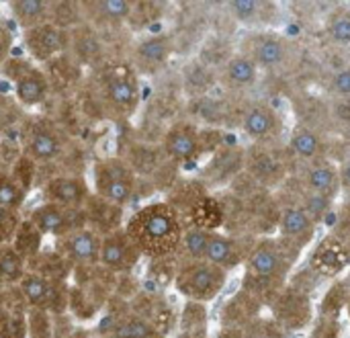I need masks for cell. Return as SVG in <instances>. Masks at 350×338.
Listing matches in <instances>:
<instances>
[{
  "label": "cell",
  "mask_w": 350,
  "mask_h": 338,
  "mask_svg": "<svg viewBox=\"0 0 350 338\" xmlns=\"http://www.w3.org/2000/svg\"><path fill=\"white\" fill-rule=\"evenodd\" d=\"M326 37L336 47H350V12H338L328 21Z\"/></svg>",
  "instance_id": "obj_32"
},
{
  "label": "cell",
  "mask_w": 350,
  "mask_h": 338,
  "mask_svg": "<svg viewBox=\"0 0 350 338\" xmlns=\"http://www.w3.org/2000/svg\"><path fill=\"white\" fill-rule=\"evenodd\" d=\"M0 70L10 80L14 96L23 107H39L49 99V76L29 57H10Z\"/></svg>",
  "instance_id": "obj_6"
},
{
  "label": "cell",
  "mask_w": 350,
  "mask_h": 338,
  "mask_svg": "<svg viewBox=\"0 0 350 338\" xmlns=\"http://www.w3.org/2000/svg\"><path fill=\"white\" fill-rule=\"evenodd\" d=\"M27 273V261L12 248L2 246L0 248V291L16 287L21 279Z\"/></svg>",
  "instance_id": "obj_29"
},
{
  "label": "cell",
  "mask_w": 350,
  "mask_h": 338,
  "mask_svg": "<svg viewBox=\"0 0 350 338\" xmlns=\"http://www.w3.org/2000/svg\"><path fill=\"white\" fill-rule=\"evenodd\" d=\"M139 259H142L139 250L129 240V236L125 234L123 228L103 236L100 259H98L100 269H105L109 273H129L135 269Z\"/></svg>",
  "instance_id": "obj_14"
},
{
  "label": "cell",
  "mask_w": 350,
  "mask_h": 338,
  "mask_svg": "<svg viewBox=\"0 0 350 338\" xmlns=\"http://www.w3.org/2000/svg\"><path fill=\"white\" fill-rule=\"evenodd\" d=\"M205 333H183L178 338H205Z\"/></svg>",
  "instance_id": "obj_42"
},
{
  "label": "cell",
  "mask_w": 350,
  "mask_h": 338,
  "mask_svg": "<svg viewBox=\"0 0 350 338\" xmlns=\"http://www.w3.org/2000/svg\"><path fill=\"white\" fill-rule=\"evenodd\" d=\"M332 119L340 125H350V99H334L332 101Z\"/></svg>",
  "instance_id": "obj_39"
},
{
  "label": "cell",
  "mask_w": 350,
  "mask_h": 338,
  "mask_svg": "<svg viewBox=\"0 0 350 338\" xmlns=\"http://www.w3.org/2000/svg\"><path fill=\"white\" fill-rule=\"evenodd\" d=\"M260 68L244 51H234L221 68V80L234 90H248L258 84Z\"/></svg>",
  "instance_id": "obj_25"
},
{
  "label": "cell",
  "mask_w": 350,
  "mask_h": 338,
  "mask_svg": "<svg viewBox=\"0 0 350 338\" xmlns=\"http://www.w3.org/2000/svg\"><path fill=\"white\" fill-rule=\"evenodd\" d=\"M289 150L297 160L312 164L326 158V140L312 125L297 123L289 133Z\"/></svg>",
  "instance_id": "obj_24"
},
{
  "label": "cell",
  "mask_w": 350,
  "mask_h": 338,
  "mask_svg": "<svg viewBox=\"0 0 350 338\" xmlns=\"http://www.w3.org/2000/svg\"><path fill=\"white\" fill-rule=\"evenodd\" d=\"M135 187H137V174L127 160L119 156H107V158H98L92 164L94 197L111 205L125 207L133 199Z\"/></svg>",
  "instance_id": "obj_3"
},
{
  "label": "cell",
  "mask_w": 350,
  "mask_h": 338,
  "mask_svg": "<svg viewBox=\"0 0 350 338\" xmlns=\"http://www.w3.org/2000/svg\"><path fill=\"white\" fill-rule=\"evenodd\" d=\"M328 92L334 99H350V66L336 68L328 78Z\"/></svg>",
  "instance_id": "obj_37"
},
{
  "label": "cell",
  "mask_w": 350,
  "mask_h": 338,
  "mask_svg": "<svg viewBox=\"0 0 350 338\" xmlns=\"http://www.w3.org/2000/svg\"><path fill=\"white\" fill-rule=\"evenodd\" d=\"M304 185H306V191L324 195L334 201L342 193L338 164L330 162L328 158L308 164L304 172Z\"/></svg>",
  "instance_id": "obj_22"
},
{
  "label": "cell",
  "mask_w": 350,
  "mask_h": 338,
  "mask_svg": "<svg viewBox=\"0 0 350 338\" xmlns=\"http://www.w3.org/2000/svg\"><path fill=\"white\" fill-rule=\"evenodd\" d=\"M29 222L39 230L41 236H51L55 240L70 236L82 228H88L84 209L62 207V205H53L45 201L31 211Z\"/></svg>",
  "instance_id": "obj_10"
},
{
  "label": "cell",
  "mask_w": 350,
  "mask_h": 338,
  "mask_svg": "<svg viewBox=\"0 0 350 338\" xmlns=\"http://www.w3.org/2000/svg\"><path fill=\"white\" fill-rule=\"evenodd\" d=\"M41 234L39 230L29 222V220H23L16 236H14V242L10 244L27 263H31L37 255H39V246H41Z\"/></svg>",
  "instance_id": "obj_31"
},
{
  "label": "cell",
  "mask_w": 350,
  "mask_h": 338,
  "mask_svg": "<svg viewBox=\"0 0 350 338\" xmlns=\"http://www.w3.org/2000/svg\"><path fill=\"white\" fill-rule=\"evenodd\" d=\"M207 312L203 304L187 302L183 312V333H205Z\"/></svg>",
  "instance_id": "obj_35"
},
{
  "label": "cell",
  "mask_w": 350,
  "mask_h": 338,
  "mask_svg": "<svg viewBox=\"0 0 350 338\" xmlns=\"http://www.w3.org/2000/svg\"><path fill=\"white\" fill-rule=\"evenodd\" d=\"M172 55V37L166 33H154L139 39L133 47V62L144 72L160 70Z\"/></svg>",
  "instance_id": "obj_20"
},
{
  "label": "cell",
  "mask_w": 350,
  "mask_h": 338,
  "mask_svg": "<svg viewBox=\"0 0 350 338\" xmlns=\"http://www.w3.org/2000/svg\"><path fill=\"white\" fill-rule=\"evenodd\" d=\"M213 230L205 226H189L185 228L183 242L178 255H183V261H205L209 242H211Z\"/></svg>",
  "instance_id": "obj_28"
},
{
  "label": "cell",
  "mask_w": 350,
  "mask_h": 338,
  "mask_svg": "<svg viewBox=\"0 0 350 338\" xmlns=\"http://www.w3.org/2000/svg\"><path fill=\"white\" fill-rule=\"evenodd\" d=\"M23 302L27 308L37 310V312H62L68 304V294H66V283L64 281H53L43 277L41 273H35L27 269L25 277L16 285Z\"/></svg>",
  "instance_id": "obj_8"
},
{
  "label": "cell",
  "mask_w": 350,
  "mask_h": 338,
  "mask_svg": "<svg viewBox=\"0 0 350 338\" xmlns=\"http://www.w3.org/2000/svg\"><path fill=\"white\" fill-rule=\"evenodd\" d=\"M246 170L267 187H275L285 179V166L269 146L254 144V148L246 152Z\"/></svg>",
  "instance_id": "obj_23"
},
{
  "label": "cell",
  "mask_w": 350,
  "mask_h": 338,
  "mask_svg": "<svg viewBox=\"0 0 350 338\" xmlns=\"http://www.w3.org/2000/svg\"><path fill=\"white\" fill-rule=\"evenodd\" d=\"M240 127L254 144L269 146L271 142L279 140L283 131V119L269 103H254L244 111Z\"/></svg>",
  "instance_id": "obj_15"
},
{
  "label": "cell",
  "mask_w": 350,
  "mask_h": 338,
  "mask_svg": "<svg viewBox=\"0 0 350 338\" xmlns=\"http://www.w3.org/2000/svg\"><path fill=\"white\" fill-rule=\"evenodd\" d=\"M240 51L250 55L260 70H277L289 62L293 45L285 33L260 29L246 37V43Z\"/></svg>",
  "instance_id": "obj_9"
},
{
  "label": "cell",
  "mask_w": 350,
  "mask_h": 338,
  "mask_svg": "<svg viewBox=\"0 0 350 338\" xmlns=\"http://www.w3.org/2000/svg\"><path fill=\"white\" fill-rule=\"evenodd\" d=\"M289 248L281 238L279 240H260L254 242L248 259H246V275L254 281L262 283H281L289 275L293 267V259L289 257ZM295 252V250H293Z\"/></svg>",
  "instance_id": "obj_7"
},
{
  "label": "cell",
  "mask_w": 350,
  "mask_h": 338,
  "mask_svg": "<svg viewBox=\"0 0 350 338\" xmlns=\"http://www.w3.org/2000/svg\"><path fill=\"white\" fill-rule=\"evenodd\" d=\"M96 99L111 117H129L139 105V84L133 72L113 68L96 78Z\"/></svg>",
  "instance_id": "obj_4"
},
{
  "label": "cell",
  "mask_w": 350,
  "mask_h": 338,
  "mask_svg": "<svg viewBox=\"0 0 350 338\" xmlns=\"http://www.w3.org/2000/svg\"><path fill=\"white\" fill-rule=\"evenodd\" d=\"M162 152L174 164L195 162L205 152V133L191 121H176L162 138Z\"/></svg>",
  "instance_id": "obj_11"
},
{
  "label": "cell",
  "mask_w": 350,
  "mask_h": 338,
  "mask_svg": "<svg viewBox=\"0 0 350 338\" xmlns=\"http://www.w3.org/2000/svg\"><path fill=\"white\" fill-rule=\"evenodd\" d=\"M23 156L33 164H51L66 152L64 131L49 119L35 117L23 125L21 133Z\"/></svg>",
  "instance_id": "obj_5"
},
{
  "label": "cell",
  "mask_w": 350,
  "mask_h": 338,
  "mask_svg": "<svg viewBox=\"0 0 350 338\" xmlns=\"http://www.w3.org/2000/svg\"><path fill=\"white\" fill-rule=\"evenodd\" d=\"M12 45H14V35L10 31V27L0 21V68L12 57Z\"/></svg>",
  "instance_id": "obj_38"
},
{
  "label": "cell",
  "mask_w": 350,
  "mask_h": 338,
  "mask_svg": "<svg viewBox=\"0 0 350 338\" xmlns=\"http://www.w3.org/2000/svg\"><path fill=\"white\" fill-rule=\"evenodd\" d=\"M23 43L31 62H49L53 57H59L68 49L70 31L49 21L23 31Z\"/></svg>",
  "instance_id": "obj_12"
},
{
  "label": "cell",
  "mask_w": 350,
  "mask_h": 338,
  "mask_svg": "<svg viewBox=\"0 0 350 338\" xmlns=\"http://www.w3.org/2000/svg\"><path fill=\"white\" fill-rule=\"evenodd\" d=\"M246 168V152L238 146H228V148H217L207 162L203 177L211 185H224L232 181L240 170Z\"/></svg>",
  "instance_id": "obj_21"
},
{
  "label": "cell",
  "mask_w": 350,
  "mask_h": 338,
  "mask_svg": "<svg viewBox=\"0 0 350 338\" xmlns=\"http://www.w3.org/2000/svg\"><path fill=\"white\" fill-rule=\"evenodd\" d=\"M53 8H55V2L51 0H10L8 2V12L23 31L49 23L53 18Z\"/></svg>",
  "instance_id": "obj_26"
},
{
  "label": "cell",
  "mask_w": 350,
  "mask_h": 338,
  "mask_svg": "<svg viewBox=\"0 0 350 338\" xmlns=\"http://www.w3.org/2000/svg\"><path fill=\"white\" fill-rule=\"evenodd\" d=\"M78 4L80 14L94 27H117L135 10V2L131 0H88Z\"/></svg>",
  "instance_id": "obj_19"
},
{
  "label": "cell",
  "mask_w": 350,
  "mask_h": 338,
  "mask_svg": "<svg viewBox=\"0 0 350 338\" xmlns=\"http://www.w3.org/2000/svg\"><path fill=\"white\" fill-rule=\"evenodd\" d=\"M252 246H254V242H252L250 246H246L244 240L213 230L205 261H209V263H213L215 267H219V269H224V271L230 273L232 269L244 267V265H246V259H248Z\"/></svg>",
  "instance_id": "obj_18"
},
{
  "label": "cell",
  "mask_w": 350,
  "mask_h": 338,
  "mask_svg": "<svg viewBox=\"0 0 350 338\" xmlns=\"http://www.w3.org/2000/svg\"><path fill=\"white\" fill-rule=\"evenodd\" d=\"M338 170H340V185H342V191H350V158L345 160L342 164H338Z\"/></svg>",
  "instance_id": "obj_40"
},
{
  "label": "cell",
  "mask_w": 350,
  "mask_h": 338,
  "mask_svg": "<svg viewBox=\"0 0 350 338\" xmlns=\"http://www.w3.org/2000/svg\"><path fill=\"white\" fill-rule=\"evenodd\" d=\"M109 338H164L156 324L137 314H125L113 322Z\"/></svg>",
  "instance_id": "obj_27"
},
{
  "label": "cell",
  "mask_w": 350,
  "mask_h": 338,
  "mask_svg": "<svg viewBox=\"0 0 350 338\" xmlns=\"http://www.w3.org/2000/svg\"><path fill=\"white\" fill-rule=\"evenodd\" d=\"M304 207H306V211L320 224V222H324L326 220V216H330L332 213V199H328V197H324V195H318V193H312V191H306V195H304V201H299Z\"/></svg>",
  "instance_id": "obj_36"
},
{
  "label": "cell",
  "mask_w": 350,
  "mask_h": 338,
  "mask_svg": "<svg viewBox=\"0 0 350 338\" xmlns=\"http://www.w3.org/2000/svg\"><path fill=\"white\" fill-rule=\"evenodd\" d=\"M90 197H92V189L88 187L82 174H57L43 185L45 203L72 207V209H84Z\"/></svg>",
  "instance_id": "obj_16"
},
{
  "label": "cell",
  "mask_w": 350,
  "mask_h": 338,
  "mask_svg": "<svg viewBox=\"0 0 350 338\" xmlns=\"http://www.w3.org/2000/svg\"><path fill=\"white\" fill-rule=\"evenodd\" d=\"M228 12L232 14L234 21L240 23H256L260 18V14L265 12V2L258 0H232L226 4Z\"/></svg>",
  "instance_id": "obj_33"
},
{
  "label": "cell",
  "mask_w": 350,
  "mask_h": 338,
  "mask_svg": "<svg viewBox=\"0 0 350 338\" xmlns=\"http://www.w3.org/2000/svg\"><path fill=\"white\" fill-rule=\"evenodd\" d=\"M27 199V187L8 170L0 168V207L21 211Z\"/></svg>",
  "instance_id": "obj_30"
},
{
  "label": "cell",
  "mask_w": 350,
  "mask_h": 338,
  "mask_svg": "<svg viewBox=\"0 0 350 338\" xmlns=\"http://www.w3.org/2000/svg\"><path fill=\"white\" fill-rule=\"evenodd\" d=\"M23 224V218L18 211L0 207V246H10L14 242V236Z\"/></svg>",
  "instance_id": "obj_34"
},
{
  "label": "cell",
  "mask_w": 350,
  "mask_h": 338,
  "mask_svg": "<svg viewBox=\"0 0 350 338\" xmlns=\"http://www.w3.org/2000/svg\"><path fill=\"white\" fill-rule=\"evenodd\" d=\"M123 230L142 257L164 261L178 255L185 224L174 205L166 201H156L139 207L123 224Z\"/></svg>",
  "instance_id": "obj_1"
},
{
  "label": "cell",
  "mask_w": 350,
  "mask_h": 338,
  "mask_svg": "<svg viewBox=\"0 0 350 338\" xmlns=\"http://www.w3.org/2000/svg\"><path fill=\"white\" fill-rule=\"evenodd\" d=\"M215 338H248L242 330H238V328H224V330H219L217 333V337Z\"/></svg>",
  "instance_id": "obj_41"
},
{
  "label": "cell",
  "mask_w": 350,
  "mask_h": 338,
  "mask_svg": "<svg viewBox=\"0 0 350 338\" xmlns=\"http://www.w3.org/2000/svg\"><path fill=\"white\" fill-rule=\"evenodd\" d=\"M100 242L103 236L92 228H82L70 236L55 240V252L74 269L82 267H98L100 259Z\"/></svg>",
  "instance_id": "obj_13"
},
{
  "label": "cell",
  "mask_w": 350,
  "mask_h": 338,
  "mask_svg": "<svg viewBox=\"0 0 350 338\" xmlns=\"http://www.w3.org/2000/svg\"><path fill=\"white\" fill-rule=\"evenodd\" d=\"M316 230H318V222L306 211L301 203H291L281 211L279 218L281 240L295 252H301L308 244L314 242Z\"/></svg>",
  "instance_id": "obj_17"
},
{
  "label": "cell",
  "mask_w": 350,
  "mask_h": 338,
  "mask_svg": "<svg viewBox=\"0 0 350 338\" xmlns=\"http://www.w3.org/2000/svg\"><path fill=\"white\" fill-rule=\"evenodd\" d=\"M230 273L209 261H180L174 273V289L195 304H211L219 298Z\"/></svg>",
  "instance_id": "obj_2"
}]
</instances>
